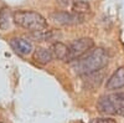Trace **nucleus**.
Wrapping results in <instances>:
<instances>
[{
    "label": "nucleus",
    "mask_w": 124,
    "mask_h": 123,
    "mask_svg": "<svg viewBox=\"0 0 124 123\" xmlns=\"http://www.w3.org/2000/svg\"><path fill=\"white\" fill-rule=\"evenodd\" d=\"M108 61L109 55L107 54V51L102 47H97L76 60L75 64L72 65V68L79 76H88L104 68L108 65Z\"/></svg>",
    "instance_id": "1"
},
{
    "label": "nucleus",
    "mask_w": 124,
    "mask_h": 123,
    "mask_svg": "<svg viewBox=\"0 0 124 123\" xmlns=\"http://www.w3.org/2000/svg\"><path fill=\"white\" fill-rule=\"evenodd\" d=\"M13 19L14 23L24 27L29 31H40V30L47 29V20L37 11H32V10H17V11L13 13Z\"/></svg>",
    "instance_id": "2"
},
{
    "label": "nucleus",
    "mask_w": 124,
    "mask_h": 123,
    "mask_svg": "<svg viewBox=\"0 0 124 123\" xmlns=\"http://www.w3.org/2000/svg\"><path fill=\"white\" fill-rule=\"evenodd\" d=\"M97 109L104 115L124 116V91L102 96L97 102Z\"/></svg>",
    "instance_id": "3"
},
{
    "label": "nucleus",
    "mask_w": 124,
    "mask_h": 123,
    "mask_svg": "<svg viewBox=\"0 0 124 123\" xmlns=\"http://www.w3.org/2000/svg\"><path fill=\"white\" fill-rule=\"evenodd\" d=\"M93 47H94V41L91 37H81L78 40H75L68 46V54L66 61H68V62L76 61L79 57L85 56L87 52H89Z\"/></svg>",
    "instance_id": "4"
},
{
    "label": "nucleus",
    "mask_w": 124,
    "mask_h": 123,
    "mask_svg": "<svg viewBox=\"0 0 124 123\" xmlns=\"http://www.w3.org/2000/svg\"><path fill=\"white\" fill-rule=\"evenodd\" d=\"M51 19L60 25H77L85 21L83 15H78L68 11H55L51 14Z\"/></svg>",
    "instance_id": "5"
},
{
    "label": "nucleus",
    "mask_w": 124,
    "mask_h": 123,
    "mask_svg": "<svg viewBox=\"0 0 124 123\" xmlns=\"http://www.w3.org/2000/svg\"><path fill=\"white\" fill-rule=\"evenodd\" d=\"M10 47L14 50V52L21 56H27L34 51V46L29 40H25L23 37H13L9 41Z\"/></svg>",
    "instance_id": "6"
},
{
    "label": "nucleus",
    "mask_w": 124,
    "mask_h": 123,
    "mask_svg": "<svg viewBox=\"0 0 124 123\" xmlns=\"http://www.w3.org/2000/svg\"><path fill=\"white\" fill-rule=\"evenodd\" d=\"M106 88L109 91L120 90L124 88V66L119 67L114 74H113L106 83Z\"/></svg>",
    "instance_id": "7"
},
{
    "label": "nucleus",
    "mask_w": 124,
    "mask_h": 123,
    "mask_svg": "<svg viewBox=\"0 0 124 123\" xmlns=\"http://www.w3.org/2000/svg\"><path fill=\"white\" fill-rule=\"evenodd\" d=\"M34 60L37 64L41 65H47L54 60V55L51 52L50 49H44V47H39L35 50L34 52Z\"/></svg>",
    "instance_id": "8"
},
{
    "label": "nucleus",
    "mask_w": 124,
    "mask_h": 123,
    "mask_svg": "<svg viewBox=\"0 0 124 123\" xmlns=\"http://www.w3.org/2000/svg\"><path fill=\"white\" fill-rule=\"evenodd\" d=\"M51 52L54 55V58L57 60H62V61H66L67 54H68V46L65 45L63 42H55L52 46H51Z\"/></svg>",
    "instance_id": "9"
},
{
    "label": "nucleus",
    "mask_w": 124,
    "mask_h": 123,
    "mask_svg": "<svg viewBox=\"0 0 124 123\" xmlns=\"http://www.w3.org/2000/svg\"><path fill=\"white\" fill-rule=\"evenodd\" d=\"M14 19L11 16V11L8 8H1L0 9V29L1 30H8L11 27V24Z\"/></svg>",
    "instance_id": "10"
},
{
    "label": "nucleus",
    "mask_w": 124,
    "mask_h": 123,
    "mask_svg": "<svg viewBox=\"0 0 124 123\" xmlns=\"http://www.w3.org/2000/svg\"><path fill=\"white\" fill-rule=\"evenodd\" d=\"M71 8H72V13L78 15H83L91 11V5L85 0H75V3L72 4Z\"/></svg>",
    "instance_id": "11"
},
{
    "label": "nucleus",
    "mask_w": 124,
    "mask_h": 123,
    "mask_svg": "<svg viewBox=\"0 0 124 123\" xmlns=\"http://www.w3.org/2000/svg\"><path fill=\"white\" fill-rule=\"evenodd\" d=\"M32 37L36 39L37 41H47L52 37V31L51 30H40V31H34L32 34Z\"/></svg>",
    "instance_id": "12"
},
{
    "label": "nucleus",
    "mask_w": 124,
    "mask_h": 123,
    "mask_svg": "<svg viewBox=\"0 0 124 123\" xmlns=\"http://www.w3.org/2000/svg\"><path fill=\"white\" fill-rule=\"evenodd\" d=\"M91 123H117V122L112 118H94L91 121Z\"/></svg>",
    "instance_id": "13"
},
{
    "label": "nucleus",
    "mask_w": 124,
    "mask_h": 123,
    "mask_svg": "<svg viewBox=\"0 0 124 123\" xmlns=\"http://www.w3.org/2000/svg\"><path fill=\"white\" fill-rule=\"evenodd\" d=\"M75 3V0H57V4L62 8H68L72 6V4Z\"/></svg>",
    "instance_id": "14"
},
{
    "label": "nucleus",
    "mask_w": 124,
    "mask_h": 123,
    "mask_svg": "<svg viewBox=\"0 0 124 123\" xmlns=\"http://www.w3.org/2000/svg\"><path fill=\"white\" fill-rule=\"evenodd\" d=\"M0 123H1V122H0Z\"/></svg>",
    "instance_id": "15"
}]
</instances>
